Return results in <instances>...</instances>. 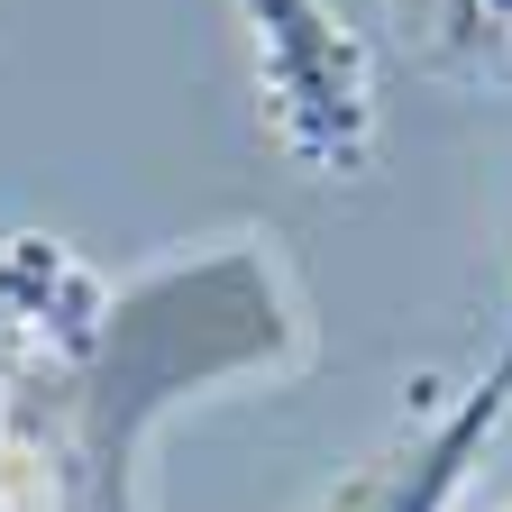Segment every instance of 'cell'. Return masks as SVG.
Wrapping results in <instances>:
<instances>
[{
  "instance_id": "obj_1",
  "label": "cell",
  "mask_w": 512,
  "mask_h": 512,
  "mask_svg": "<svg viewBox=\"0 0 512 512\" xmlns=\"http://www.w3.org/2000/svg\"><path fill=\"white\" fill-rule=\"evenodd\" d=\"M256 19V92H266L275 147L311 174H348L375 138L366 46L330 19V0H247Z\"/></svg>"
},
{
  "instance_id": "obj_2",
  "label": "cell",
  "mask_w": 512,
  "mask_h": 512,
  "mask_svg": "<svg viewBox=\"0 0 512 512\" xmlns=\"http://www.w3.org/2000/svg\"><path fill=\"white\" fill-rule=\"evenodd\" d=\"M101 320H110L101 284L64 247H46V238H10L0 247V384H10L19 366H37V357L92 348Z\"/></svg>"
},
{
  "instance_id": "obj_3",
  "label": "cell",
  "mask_w": 512,
  "mask_h": 512,
  "mask_svg": "<svg viewBox=\"0 0 512 512\" xmlns=\"http://www.w3.org/2000/svg\"><path fill=\"white\" fill-rule=\"evenodd\" d=\"M503 412H512V348L458 394V412H448V421H430L421 448H394L384 467H366V476L348 485L339 512H448V494H458L467 458L503 430Z\"/></svg>"
},
{
  "instance_id": "obj_4",
  "label": "cell",
  "mask_w": 512,
  "mask_h": 512,
  "mask_svg": "<svg viewBox=\"0 0 512 512\" xmlns=\"http://www.w3.org/2000/svg\"><path fill=\"white\" fill-rule=\"evenodd\" d=\"M485 37H512V0H439V55H485Z\"/></svg>"
}]
</instances>
